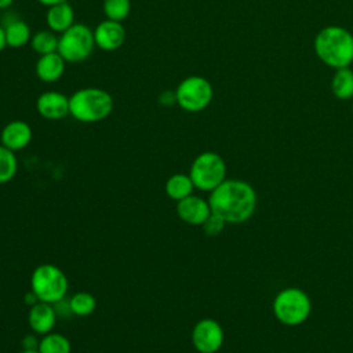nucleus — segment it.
Returning a JSON list of instances; mask_svg holds the SVG:
<instances>
[{"label":"nucleus","instance_id":"obj_1","mask_svg":"<svg viewBox=\"0 0 353 353\" xmlns=\"http://www.w3.org/2000/svg\"><path fill=\"white\" fill-rule=\"evenodd\" d=\"M208 203L211 212L221 216L226 223H241L255 212L256 192L245 181L225 179L210 192Z\"/></svg>","mask_w":353,"mask_h":353},{"label":"nucleus","instance_id":"obj_2","mask_svg":"<svg viewBox=\"0 0 353 353\" xmlns=\"http://www.w3.org/2000/svg\"><path fill=\"white\" fill-rule=\"evenodd\" d=\"M317 58L332 69L349 68L353 62V34L342 26L323 28L314 37Z\"/></svg>","mask_w":353,"mask_h":353},{"label":"nucleus","instance_id":"obj_3","mask_svg":"<svg viewBox=\"0 0 353 353\" xmlns=\"http://www.w3.org/2000/svg\"><path fill=\"white\" fill-rule=\"evenodd\" d=\"M112 95L99 87H84L69 97V114L80 123H98L113 110Z\"/></svg>","mask_w":353,"mask_h":353},{"label":"nucleus","instance_id":"obj_4","mask_svg":"<svg viewBox=\"0 0 353 353\" xmlns=\"http://www.w3.org/2000/svg\"><path fill=\"white\" fill-rule=\"evenodd\" d=\"M273 314L284 325L295 327L307 320L312 312V301L309 295L296 287H288L274 296Z\"/></svg>","mask_w":353,"mask_h":353},{"label":"nucleus","instance_id":"obj_5","mask_svg":"<svg viewBox=\"0 0 353 353\" xmlns=\"http://www.w3.org/2000/svg\"><path fill=\"white\" fill-rule=\"evenodd\" d=\"M68 277L58 266L51 263L39 265L30 276V291L39 301L57 303L68 292Z\"/></svg>","mask_w":353,"mask_h":353},{"label":"nucleus","instance_id":"obj_6","mask_svg":"<svg viewBox=\"0 0 353 353\" xmlns=\"http://www.w3.org/2000/svg\"><path fill=\"white\" fill-rule=\"evenodd\" d=\"M94 48V30L85 23L76 22L59 34L58 52L69 63H79L88 59Z\"/></svg>","mask_w":353,"mask_h":353},{"label":"nucleus","instance_id":"obj_7","mask_svg":"<svg viewBox=\"0 0 353 353\" xmlns=\"http://www.w3.org/2000/svg\"><path fill=\"white\" fill-rule=\"evenodd\" d=\"M189 176L196 189L212 192L226 179V163L215 152H203L193 160Z\"/></svg>","mask_w":353,"mask_h":353},{"label":"nucleus","instance_id":"obj_8","mask_svg":"<svg viewBox=\"0 0 353 353\" xmlns=\"http://www.w3.org/2000/svg\"><path fill=\"white\" fill-rule=\"evenodd\" d=\"M212 84L203 76H188L175 88L176 105L189 113L204 110L212 101Z\"/></svg>","mask_w":353,"mask_h":353},{"label":"nucleus","instance_id":"obj_9","mask_svg":"<svg viewBox=\"0 0 353 353\" xmlns=\"http://www.w3.org/2000/svg\"><path fill=\"white\" fill-rule=\"evenodd\" d=\"M223 339V328L214 319H201L192 330V343L199 353H216L222 347Z\"/></svg>","mask_w":353,"mask_h":353},{"label":"nucleus","instance_id":"obj_10","mask_svg":"<svg viewBox=\"0 0 353 353\" xmlns=\"http://www.w3.org/2000/svg\"><path fill=\"white\" fill-rule=\"evenodd\" d=\"M125 36V28L121 22L106 18L101 21L94 29L95 47L108 52L119 50L124 44Z\"/></svg>","mask_w":353,"mask_h":353},{"label":"nucleus","instance_id":"obj_11","mask_svg":"<svg viewBox=\"0 0 353 353\" xmlns=\"http://www.w3.org/2000/svg\"><path fill=\"white\" fill-rule=\"evenodd\" d=\"M176 215L188 225L201 226L211 215V207L208 200L196 194H190L176 201Z\"/></svg>","mask_w":353,"mask_h":353},{"label":"nucleus","instance_id":"obj_12","mask_svg":"<svg viewBox=\"0 0 353 353\" xmlns=\"http://www.w3.org/2000/svg\"><path fill=\"white\" fill-rule=\"evenodd\" d=\"M36 110L47 120H61L69 114V97L59 91H44L36 99Z\"/></svg>","mask_w":353,"mask_h":353},{"label":"nucleus","instance_id":"obj_13","mask_svg":"<svg viewBox=\"0 0 353 353\" xmlns=\"http://www.w3.org/2000/svg\"><path fill=\"white\" fill-rule=\"evenodd\" d=\"M33 137L32 127L23 120H12L7 123L0 132V143L12 152L25 149Z\"/></svg>","mask_w":353,"mask_h":353},{"label":"nucleus","instance_id":"obj_14","mask_svg":"<svg viewBox=\"0 0 353 353\" xmlns=\"http://www.w3.org/2000/svg\"><path fill=\"white\" fill-rule=\"evenodd\" d=\"M66 63L68 62L61 57L58 51L40 55L34 65V73L40 81L51 84L58 81L63 76Z\"/></svg>","mask_w":353,"mask_h":353},{"label":"nucleus","instance_id":"obj_15","mask_svg":"<svg viewBox=\"0 0 353 353\" xmlns=\"http://www.w3.org/2000/svg\"><path fill=\"white\" fill-rule=\"evenodd\" d=\"M57 321V314L52 307V303L41 302L32 305L28 313V323L33 332L46 335L52 331Z\"/></svg>","mask_w":353,"mask_h":353},{"label":"nucleus","instance_id":"obj_16","mask_svg":"<svg viewBox=\"0 0 353 353\" xmlns=\"http://www.w3.org/2000/svg\"><path fill=\"white\" fill-rule=\"evenodd\" d=\"M46 23L47 28L55 33H63L68 30L74 22V10L73 7L68 3H58L54 6L47 7L46 12Z\"/></svg>","mask_w":353,"mask_h":353},{"label":"nucleus","instance_id":"obj_17","mask_svg":"<svg viewBox=\"0 0 353 353\" xmlns=\"http://www.w3.org/2000/svg\"><path fill=\"white\" fill-rule=\"evenodd\" d=\"M1 25L4 28L7 47L22 48L30 43L33 33H32L29 25L23 19H21L18 17H12V18H7L4 21V23H1Z\"/></svg>","mask_w":353,"mask_h":353},{"label":"nucleus","instance_id":"obj_18","mask_svg":"<svg viewBox=\"0 0 353 353\" xmlns=\"http://www.w3.org/2000/svg\"><path fill=\"white\" fill-rule=\"evenodd\" d=\"M194 185L189 176V174H174L171 175L167 182H165V186H164V190H165V194L175 200V201H179L190 194H193V190H194Z\"/></svg>","mask_w":353,"mask_h":353},{"label":"nucleus","instance_id":"obj_19","mask_svg":"<svg viewBox=\"0 0 353 353\" xmlns=\"http://www.w3.org/2000/svg\"><path fill=\"white\" fill-rule=\"evenodd\" d=\"M331 91L342 101L353 98V70L350 68L335 70L331 79Z\"/></svg>","mask_w":353,"mask_h":353},{"label":"nucleus","instance_id":"obj_20","mask_svg":"<svg viewBox=\"0 0 353 353\" xmlns=\"http://www.w3.org/2000/svg\"><path fill=\"white\" fill-rule=\"evenodd\" d=\"M58 41H59V36H57L55 32L47 29H41L37 30L32 34L30 39V47L32 50L40 57V55H46V54H51V52H57L58 51Z\"/></svg>","mask_w":353,"mask_h":353},{"label":"nucleus","instance_id":"obj_21","mask_svg":"<svg viewBox=\"0 0 353 353\" xmlns=\"http://www.w3.org/2000/svg\"><path fill=\"white\" fill-rule=\"evenodd\" d=\"M39 353H70V341L58 332H48L37 343Z\"/></svg>","mask_w":353,"mask_h":353},{"label":"nucleus","instance_id":"obj_22","mask_svg":"<svg viewBox=\"0 0 353 353\" xmlns=\"http://www.w3.org/2000/svg\"><path fill=\"white\" fill-rule=\"evenodd\" d=\"M69 307L76 316L85 317V316H90L95 310L97 299L92 294H90L87 291H79L72 296V299L69 302Z\"/></svg>","mask_w":353,"mask_h":353},{"label":"nucleus","instance_id":"obj_23","mask_svg":"<svg viewBox=\"0 0 353 353\" xmlns=\"http://www.w3.org/2000/svg\"><path fill=\"white\" fill-rule=\"evenodd\" d=\"M18 171V160L15 152L0 143V185L10 182Z\"/></svg>","mask_w":353,"mask_h":353},{"label":"nucleus","instance_id":"obj_24","mask_svg":"<svg viewBox=\"0 0 353 353\" xmlns=\"http://www.w3.org/2000/svg\"><path fill=\"white\" fill-rule=\"evenodd\" d=\"M102 11L106 19L123 22L131 11L130 0H103Z\"/></svg>","mask_w":353,"mask_h":353},{"label":"nucleus","instance_id":"obj_25","mask_svg":"<svg viewBox=\"0 0 353 353\" xmlns=\"http://www.w3.org/2000/svg\"><path fill=\"white\" fill-rule=\"evenodd\" d=\"M225 225H226V222L221 216L211 212V215L205 219V222L201 226H203V230L207 236L215 237L225 229Z\"/></svg>","mask_w":353,"mask_h":353},{"label":"nucleus","instance_id":"obj_26","mask_svg":"<svg viewBox=\"0 0 353 353\" xmlns=\"http://www.w3.org/2000/svg\"><path fill=\"white\" fill-rule=\"evenodd\" d=\"M159 102L164 106H170L172 103H176V98H175V91H163L159 95Z\"/></svg>","mask_w":353,"mask_h":353},{"label":"nucleus","instance_id":"obj_27","mask_svg":"<svg viewBox=\"0 0 353 353\" xmlns=\"http://www.w3.org/2000/svg\"><path fill=\"white\" fill-rule=\"evenodd\" d=\"M6 47H7V43H6V36H4V28L0 23V52H3V50Z\"/></svg>","mask_w":353,"mask_h":353},{"label":"nucleus","instance_id":"obj_28","mask_svg":"<svg viewBox=\"0 0 353 353\" xmlns=\"http://www.w3.org/2000/svg\"><path fill=\"white\" fill-rule=\"evenodd\" d=\"M36 1L40 3L41 6L50 7V6H54V4H58V3H63V1H68V0H36Z\"/></svg>","mask_w":353,"mask_h":353},{"label":"nucleus","instance_id":"obj_29","mask_svg":"<svg viewBox=\"0 0 353 353\" xmlns=\"http://www.w3.org/2000/svg\"><path fill=\"white\" fill-rule=\"evenodd\" d=\"M14 4V0H0V10L6 11Z\"/></svg>","mask_w":353,"mask_h":353},{"label":"nucleus","instance_id":"obj_30","mask_svg":"<svg viewBox=\"0 0 353 353\" xmlns=\"http://www.w3.org/2000/svg\"><path fill=\"white\" fill-rule=\"evenodd\" d=\"M19 353H39V350H37V349H23V350L19 352Z\"/></svg>","mask_w":353,"mask_h":353},{"label":"nucleus","instance_id":"obj_31","mask_svg":"<svg viewBox=\"0 0 353 353\" xmlns=\"http://www.w3.org/2000/svg\"><path fill=\"white\" fill-rule=\"evenodd\" d=\"M352 113H353V103H352Z\"/></svg>","mask_w":353,"mask_h":353}]
</instances>
